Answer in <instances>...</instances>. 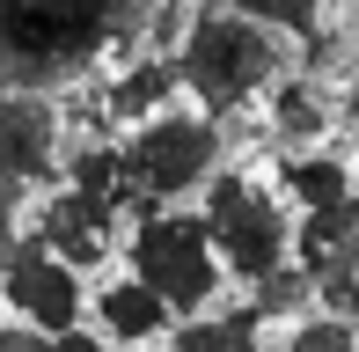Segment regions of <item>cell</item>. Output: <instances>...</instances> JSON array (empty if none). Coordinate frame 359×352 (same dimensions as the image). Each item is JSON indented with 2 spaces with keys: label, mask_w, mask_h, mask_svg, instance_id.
I'll use <instances>...</instances> for the list:
<instances>
[{
  "label": "cell",
  "mask_w": 359,
  "mask_h": 352,
  "mask_svg": "<svg viewBox=\"0 0 359 352\" xmlns=\"http://www.w3.org/2000/svg\"><path fill=\"white\" fill-rule=\"evenodd\" d=\"M205 8H235V15H257V22L286 29V37H308L330 15V0H205Z\"/></svg>",
  "instance_id": "cell-16"
},
{
  "label": "cell",
  "mask_w": 359,
  "mask_h": 352,
  "mask_svg": "<svg viewBox=\"0 0 359 352\" xmlns=\"http://www.w3.org/2000/svg\"><path fill=\"white\" fill-rule=\"evenodd\" d=\"M337 118H345V140H352V154H359V74H352V88L337 95Z\"/></svg>",
  "instance_id": "cell-19"
},
{
  "label": "cell",
  "mask_w": 359,
  "mask_h": 352,
  "mask_svg": "<svg viewBox=\"0 0 359 352\" xmlns=\"http://www.w3.org/2000/svg\"><path fill=\"white\" fill-rule=\"evenodd\" d=\"M345 316H352V338H359V301H352V309H345Z\"/></svg>",
  "instance_id": "cell-21"
},
{
  "label": "cell",
  "mask_w": 359,
  "mask_h": 352,
  "mask_svg": "<svg viewBox=\"0 0 359 352\" xmlns=\"http://www.w3.org/2000/svg\"><path fill=\"white\" fill-rule=\"evenodd\" d=\"M59 140L67 118L44 88H0V205L22 213V198L59 184Z\"/></svg>",
  "instance_id": "cell-6"
},
{
  "label": "cell",
  "mask_w": 359,
  "mask_h": 352,
  "mask_svg": "<svg viewBox=\"0 0 359 352\" xmlns=\"http://www.w3.org/2000/svg\"><path fill=\"white\" fill-rule=\"evenodd\" d=\"M352 8H359V0H352Z\"/></svg>",
  "instance_id": "cell-22"
},
{
  "label": "cell",
  "mask_w": 359,
  "mask_h": 352,
  "mask_svg": "<svg viewBox=\"0 0 359 352\" xmlns=\"http://www.w3.org/2000/svg\"><path fill=\"white\" fill-rule=\"evenodd\" d=\"M125 264H133V279L140 286H154L161 301H169V316H198V309H213V294H220V257H213V243H205V220L198 213H140L133 220V235H125Z\"/></svg>",
  "instance_id": "cell-5"
},
{
  "label": "cell",
  "mask_w": 359,
  "mask_h": 352,
  "mask_svg": "<svg viewBox=\"0 0 359 352\" xmlns=\"http://www.w3.org/2000/svg\"><path fill=\"white\" fill-rule=\"evenodd\" d=\"M8 250H15V205H0V264H8Z\"/></svg>",
  "instance_id": "cell-20"
},
{
  "label": "cell",
  "mask_w": 359,
  "mask_h": 352,
  "mask_svg": "<svg viewBox=\"0 0 359 352\" xmlns=\"http://www.w3.org/2000/svg\"><path fill=\"white\" fill-rule=\"evenodd\" d=\"M198 220H205V243H213L220 271L242 279V286H250L257 271H271V264L293 257V250H286L293 243L286 205L271 198V184H257V176H242V169H213V176H205Z\"/></svg>",
  "instance_id": "cell-4"
},
{
  "label": "cell",
  "mask_w": 359,
  "mask_h": 352,
  "mask_svg": "<svg viewBox=\"0 0 359 352\" xmlns=\"http://www.w3.org/2000/svg\"><path fill=\"white\" fill-rule=\"evenodd\" d=\"M176 88L198 95L205 118H242V110L257 103L279 74L293 67L286 52V29L257 22V15H235V8H198L184 22V37H176Z\"/></svg>",
  "instance_id": "cell-2"
},
{
  "label": "cell",
  "mask_w": 359,
  "mask_h": 352,
  "mask_svg": "<svg viewBox=\"0 0 359 352\" xmlns=\"http://www.w3.org/2000/svg\"><path fill=\"white\" fill-rule=\"evenodd\" d=\"M242 309H250L257 323H293L301 309H316V279L286 257V264H271V271L250 279V301H242Z\"/></svg>",
  "instance_id": "cell-14"
},
{
  "label": "cell",
  "mask_w": 359,
  "mask_h": 352,
  "mask_svg": "<svg viewBox=\"0 0 359 352\" xmlns=\"http://www.w3.org/2000/svg\"><path fill=\"white\" fill-rule=\"evenodd\" d=\"M337 125V103H330V81H316V74H279V81L264 88V133L279 140V147H323V133Z\"/></svg>",
  "instance_id": "cell-9"
},
{
  "label": "cell",
  "mask_w": 359,
  "mask_h": 352,
  "mask_svg": "<svg viewBox=\"0 0 359 352\" xmlns=\"http://www.w3.org/2000/svg\"><path fill=\"white\" fill-rule=\"evenodd\" d=\"M44 352H118V345H110V338H88V330H52V338H44Z\"/></svg>",
  "instance_id": "cell-17"
},
{
  "label": "cell",
  "mask_w": 359,
  "mask_h": 352,
  "mask_svg": "<svg viewBox=\"0 0 359 352\" xmlns=\"http://www.w3.org/2000/svg\"><path fill=\"white\" fill-rule=\"evenodd\" d=\"M95 95H103V118H110V125H140V118H154L161 103H176L184 88H176V67H169L161 52H140L118 81L95 88Z\"/></svg>",
  "instance_id": "cell-11"
},
{
  "label": "cell",
  "mask_w": 359,
  "mask_h": 352,
  "mask_svg": "<svg viewBox=\"0 0 359 352\" xmlns=\"http://www.w3.org/2000/svg\"><path fill=\"white\" fill-rule=\"evenodd\" d=\"M44 338L52 330H37V323H0V352H44Z\"/></svg>",
  "instance_id": "cell-18"
},
{
  "label": "cell",
  "mask_w": 359,
  "mask_h": 352,
  "mask_svg": "<svg viewBox=\"0 0 359 352\" xmlns=\"http://www.w3.org/2000/svg\"><path fill=\"white\" fill-rule=\"evenodd\" d=\"M0 301L37 330H74L81 323V271L67 257H52L37 235H15L8 264H0Z\"/></svg>",
  "instance_id": "cell-7"
},
{
  "label": "cell",
  "mask_w": 359,
  "mask_h": 352,
  "mask_svg": "<svg viewBox=\"0 0 359 352\" xmlns=\"http://www.w3.org/2000/svg\"><path fill=\"white\" fill-rule=\"evenodd\" d=\"M220 154H227V125L205 118V110H176V103H161L154 118L125 125V140H118L125 184H133L140 198H154V205L191 198V191L220 169Z\"/></svg>",
  "instance_id": "cell-3"
},
{
  "label": "cell",
  "mask_w": 359,
  "mask_h": 352,
  "mask_svg": "<svg viewBox=\"0 0 359 352\" xmlns=\"http://www.w3.org/2000/svg\"><path fill=\"white\" fill-rule=\"evenodd\" d=\"M279 352H359L352 338V316H337V309H301L286 323V345Z\"/></svg>",
  "instance_id": "cell-15"
},
{
  "label": "cell",
  "mask_w": 359,
  "mask_h": 352,
  "mask_svg": "<svg viewBox=\"0 0 359 352\" xmlns=\"http://www.w3.org/2000/svg\"><path fill=\"white\" fill-rule=\"evenodd\" d=\"M169 352H264V338H257V316L250 309H227V316H176L169 330Z\"/></svg>",
  "instance_id": "cell-13"
},
{
  "label": "cell",
  "mask_w": 359,
  "mask_h": 352,
  "mask_svg": "<svg viewBox=\"0 0 359 352\" xmlns=\"http://www.w3.org/2000/svg\"><path fill=\"white\" fill-rule=\"evenodd\" d=\"M176 0H0V88H67L103 59L169 37Z\"/></svg>",
  "instance_id": "cell-1"
},
{
  "label": "cell",
  "mask_w": 359,
  "mask_h": 352,
  "mask_svg": "<svg viewBox=\"0 0 359 352\" xmlns=\"http://www.w3.org/2000/svg\"><path fill=\"white\" fill-rule=\"evenodd\" d=\"M95 323H103L110 345H154L176 316H169V301H161L154 286L118 279V286H103V294H95Z\"/></svg>",
  "instance_id": "cell-10"
},
{
  "label": "cell",
  "mask_w": 359,
  "mask_h": 352,
  "mask_svg": "<svg viewBox=\"0 0 359 352\" xmlns=\"http://www.w3.org/2000/svg\"><path fill=\"white\" fill-rule=\"evenodd\" d=\"M279 191L293 205H330L352 191V162L345 154H316V147H286L279 154Z\"/></svg>",
  "instance_id": "cell-12"
},
{
  "label": "cell",
  "mask_w": 359,
  "mask_h": 352,
  "mask_svg": "<svg viewBox=\"0 0 359 352\" xmlns=\"http://www.w3.org/2000/svg\"><path fill=\"white\" fill-rule=\"evenodd\" d=\"M110 228H118V205H110V198H95V191H74L67 176L37 191V220H29V235H37L52 257H67V264H81V271H88V264H103Z\"/></svg>",
  "instance_id": "cell-8"
}]
</instances>
